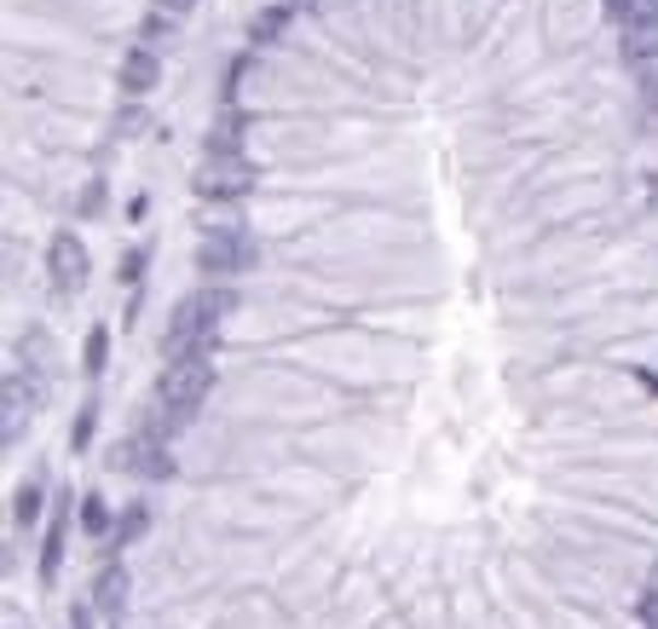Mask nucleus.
I'll return each mask as SVG.
<instances>
[{"instance_id": "nucleus-1", "label": "nucleus", "mask_w": 658, "mask_h": 629, "mask_svg": "<svg viewBox=\"0 0 658 629\" xmlns=\"http://www.w3.org/2000/svg\"><path fill=\"white\" fill-rule=\"evenodd\" d=\"M209 388H214V364L202 353H185V358H168V370H162V381H156V399L191 416L197 404L209 399Z\"/></svg>"}, {"instance_id": "nucleus-2", "label": "nucleus", "mask_w": 658, "mask_h": 629, "mask_svg": "<svg viewBox=\"0 0 658 629\" xmlns=\"http://www.w3.org/2000/svg\"><path fill=\"white\" fill-rule=\"evenodd\" d=\"M220 347V318L202 307V300H179V307L168 312V358H185V353H202L209 358Z\"/></svg>"}, {"instance_id": "nucleus-3", "label": "nucleus", "mask_w": 658, "mask_h": 629, "mask_svg": "<svg viewBox=\"0 0 658 629\" xmlns=\"http://www.w3.org/2000/svg\"><path fill=\"white\" fill-rule=\"evenodd\" d=\"M255 179H260V174H255L243 156H209V162L197 168L191 191H197L202 202H243V197L255 191Z\"/></svg>"}, {"instance_id": "nucleus-4", "label": "nucleus", "mask_w": 658, "mask_h": 629, "mask_svg": "<svg viewBox=\"0 0 658 629\" xmlns=\"http://www.w3.org/2000/svg\"><path fill=\"white\" fill-rule=\"evenodd\" d=\"M197 266L209 272V277H243V272H255L260 266V242L249 232H237V237H209L197 249Z\"/></svg>"}, {"instance_id": "nucleus-5", "label": "nucleus", "mask_w": 658, "mask_h": 629, "mask_svg": "<svg viewBox=\"0 0 658 629\" xmlns=\"http://www.w3.org/2000/svg\"><path fill=\"white\" fill-rule=\"evenodd\" d=\"M47 272H52V283L64 295H75L81 283H87V242H81L75 232H58L47 242Z\"/></svg>"}, {"instance_id": "nucleus-6", "label": "nucleus", "mask_w": 658, "mask_h": 629, "mask_svg": "<svg viewBox=\"0 0 658 629\" xmlns=\"http://www.w3.org/2000/svg\"><path fill=\"white\" fill-rule=\"evenodd\" d=\"M116 468L121 474H145V479H168L174 474V456L168 451H162V444L156 439H145V434H133V439H121L116 444Z\"/></svg>"}, {"instance_id": "nucleus-7", "label": "nucleus", "mask_w": 658, "mask_h": 629, "mask_svg": "<svg viewBox=\"0 0 658 629\" xmlns=\"http://www.w3.org/2000/svg\"><path fill=\"white\" fill-rule=\"evenodd\" d=\"M70 491L52 497V520H47V537H40V583L58 578V566H64V549H70Z\"/></svg>"}, {"instance_id": "nucleus-8", "label": "nucleus", "mask_w": 658, "mask_h": 629, "mask_svg": "<svg viewBox=\"0 0 658 629\" xmlns=\"http://www.w3.org/2000/svg\"><path fill=\"white\" fill-rule=\"evenodd\" d=\"M156 81H162V64H156V52H151V47H133L128 58H121V93L145 98Z\"/></svg>"}, {"instance_id": "nucleus-9", "label": "nucleus", "mask_w": 658, "mask_h": 629, "mask_svg": "<svg viewBox=\"0 0 658 629\" xmlns=\"http://www.w3.org/2000/svg\"><path fill=\"white\" fill-rule=\"evenodd\" d=\"M612 24L624 35H653L658 29V0H612Z\"/></svg>"}, {"instance_id": "nucleus-10", "label": "nucleus", "mask_w": 658, "mask_h": 629, "mask_svg": "<svg viewBox=\"0 0 658 629\" xmlns=\"http://www.w3.org/2000/svg\"><path fill=\"white\" fill-rule=\"evenodd\" d=\"M30 428V376H12L7 381V444H17Z\"/></svg>"}, {"instance_id": "nucleus-11", "label": "nucleus", "mask_w": 658, "mask_h": 629, "mask_svg": "<svg viewBox=\"0 0 658 629\" xmlns=\"http://www.w3.org/2000/svg\"><path fill=\"white\" fill-rule=\"evenodd\" d=\"M209 156H243V116L225 110L209 128Z\"/></svg>"}, {"instance_id": "nucleus-12", "label": "nucleus", "mask_w": 658, "mask_h": 629, "mask_svg": "<svg viewBox=\"0 0 658 629\" xmlns=\"http://www.w3.org/2000/svg\"><path fill=\"white\" fill-rule=\"evenodd\" d=\"M185 422H191V416H185V411H174V404H162V399H151V411H145V428H139V434H145V439H174L179 428H185Z\"/></svg>"}, {"instance_id": "nucleus-13", "label": "nucleus", "mask_w": 658, "mask_h": 629, "mask_svg": "<svg viewBox=\"0 0 658 629\" xmlns=\"http://www.w3.org/2000/svg\"><path fill=\"white\" fill-rule=\"evenodd\" d=\"M202 232H209V237H237L243 232L237 202H202Z\"/></svg>"}, {"instance_id": "nucleus-14", "label": "nucleus", "mask_w": 658, "mask_h": 629, "mask_svg": "<svg viewBox=\"0 0 658 629\" xmlns=\"http://www.w3.org/2000/svg\"><path fill=\"white\" fill-rule=\"evenodd\" d=\"M75 514H81V532H87V537H105V532H110V502L98 497V491L81 497V502H75Z\"/></svg>"}, {"instance_id": "nucleus-15", "label": "nucleus", "mask_w": 658, "mask_h": 629, "mask_svg": "<svg viewBox=\"0 0 658 629\" xmlns=\"http://www.w3.org/2000/svg\"><path fill=\"white\" fill-rule=\"evenodd\" d=\"M290 17H295V7H266L260 17H249V35L255 40H278L283 29H290Z\"/></svg>"}, {"instance_id": "nucleus-16", "label": "nucleus", "mask_w": 658, "mask_h": 629, "mask_svg": "<svg viewBox=\"0 0 658 629\" xmlns=\"http://www.w3.org/2000/svg\"><path fill=\"white\" fill-rule=\"evenodd\" d=\"M624 58H630L642 75L658 70V29H653V35H624Z\"/></svg>"}, {"instance_id": "nucleus-17", "label": "nucleus", "mask_w": 658, "mask_h": 629, "mask_svg": "<svg viewBox=\"0 0 658 629\" xmlns=\"http://www.w3.org/2000/svg\"><path fill=\"white\" fill-rule=\"evenodd\" d=\"M40 479H24L17 485V497H12V514H17V525H35V514H40Z\"/></svg>"}, {"instance_id": "nucleus-18", "label": "nucleus", "mask_w": 658, "mask_h": 629, "mask_svg": "<svg viewBox=\"0 0 658 629\" xmlns=\"http://www.w3.org/2000/svg\"><path fill=\"white\" fill-rule=\"evenodd\" d=\"M105 364H110V335H105V330H93V335H87V347H81V370L98 376Z\"/></svg>"}, {"instance_id": "nucleus-19", "label": "nucleus", "mask_w": 658, "mask_h": 629, "mask_svg": "<svg viewBox=\"0 0 658 629\" xmlns=\"http://www.w3.org/2000/svg\"><path fill=\"white\" fill-rule=\"evenodd\" d=\"M93 428H98V404L87 399V404H81V411H75V428H70V451H87V444H93Z\"/></svg>"}, {"instance_id": "nucleus-20", "label": "nucleus", "mask_w": 658, "mask_h": 629, "mask_svg": "<svg viewBox=\"0 0 658 629\" xmlns=\"http://www.w3.org/2000/svg\"><path fill=\"white\" fill-rule=\"evenodd\" d=\"M197 300H202V307H209V312H214L220 323H225V318L237 312V289H197Z\"/></svg>"}, {"instance_id": "nucleus-21", "label": "nucleus", "mask_w": 658, "mask_h": 629, "mask_svg": "<svg viewBox=\"0 0 658 629\" xmlns=\"http://www.w3.org/2000/svg\"><path fill=\"white\" fill-rule=\"evenodd\" d=\"M145 266H151V254L145 249H128V254H121V283H139V277H145Z\"/></svg>"}, {"instance_id": "nucleus-22", "label": "nucleus", "mask_w": 658, "mask_h": 629, "mask_svg": "<svg viewBox=\"0 0 658 629\" xmlns=\"http://www.w3.org/2000/svg\"><path fill=\"white\" fill-rule=\"evenodd\" d=\"M145 520H151V514H145V509H139V502H133V509L121 514V525H116V537H121V543H133L139 532H145Z\"/></svg>"}, {"instance_id": "nucleus-23", "label": "nucleus", "mask_w": 658, "mask_h": 629, "mask_svg": "<svg viewBox=\"0 0 658 629\" xmlns=\"http://www.w3.org/2000/svg\"><path fill=\"white\" fill-rule=\"evenodd\" d=\"M75 214H93V219L105 214V186H98V179H93L87 191H81V202H75Z\"/></svg>"}, {"instance_id": "nucleus-24", "label": "nucleus", "mask_w": 658, "mask_h": 629, "mask_svg": "<svg viewBox=\"0 0 658 629\" xmlns=\"http://www.w3.org/2000/svg\"><path fill=\"white\" fill-rule=\"evenodd\" d=\"M174 24H179V17H174V12H162V7H151V17H145V29H151V35H168Z\"/></svg>"}, {"instance_id": "nucleus-25", "label": "nucleus", "mask_w": 658, "mask_h": 629, "mask_svg": "<svg viewBox=\"0 0 658 629\" xmlns=\"http://www.w3.org/2000/svg\"><path fill=\"white\" fill-rule=\"evenodd\" d=\"M635 613H642V629H658V590H647V595H642V606H635Z\"/></svg>"}, {"instance_id": "nucleus-26", "label": "nucleus", "mask_w": 658, "mask_h": 629, "mask_svg": "<svg viewBox=\"0 0 658 629\" xmlns=\"http://www.w3.org/2000/svg\"><path fill=\"white\" fill-rule=\"evenodd\" d=\"M116 128H121V133H133V128H145V110H133V105H128V110H121V116H116Z\"/></svg>"}, {"instance_id": "nucleus-27", "label": "nucleus", "mask_w": 658, "mask_h": 629, "mask_svg": "<svg viewBox=\"0 0 658 629\" xmlns=\"http://www.w3.org/2000/svg\"><path fill=\"white\" fill-rule=\"evenodd\" d=\"M642 98L658 110V70H647V75H642Z\"/></svg>"}, {"instance_id": "nucleus-28", "label": "nucleus", "mask_w": 658, "mask_h": 629, "mask_svg": "<svg viewBox=\"0 0 658 629\" xmlns=\"http://www.w3.org/2000/svg\"><path fill=\"white\" fill-rule=\"evenodd\" d=\"M70 629H93V606H70Z\"/></svg>"}, {"instance_id": "nucleus-29", "label": "nucleus", "mask_w": 658, "mask_h": 629, "mask_svg": "<svg viewBox=\"0 0 658 629\" xmlns=\"http://www.w3.org/2000/svg\"><path fill=\"white\" fill-rule=\"evenodd\" d=\"M156 7H162V12H174V17H179V12H191V7H197V0H156Z\"/></svg>"}, {"instance_id": "nucleus-30", "label": "nucleus", "mask_w": 658, "mask_h": 629, "mask_svg": "<svg viewBox=\"0 0 658 629\" xmlns=\"http://www.w3.org/2000/svg\"><path fill=\"white\" fill-rule=\"evenodd\" d=\"M653 197H658V174H653Z\"/></svg>"}]
</instances>
